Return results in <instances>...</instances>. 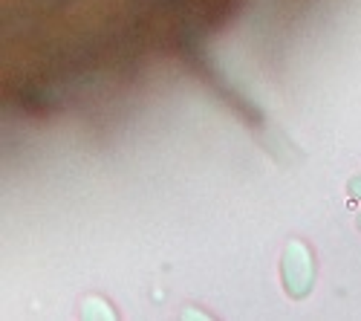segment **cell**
Listing matches in <instances>:
<instances>
[{"mask_svg": "<svg viewBox=\"0 0 361 321\" xmlns=\"http://www.w3.org/2000/svg\"><path fill=\"white\" fill-rule=\"evenodd\" d=\"M281 281L286 296L300 301L315 286V258L304 241H289L281 255Z\"/></svg>", "mask_w": 361, "mask_h": 321, "instance_id": "cell-1", "label": "cell"}, {"mask_svg": "<svg viewBox=\"0 0 361 321\" xmlns=\"http://www.w3.org/2000/svg\"><path fill=\"white\" fill-rule=\"evenodd\" d=\"M81 318L84 321H113L116 313L110 310V304L104 298H84L81 304Z\"/></svg>", "mask_w": 361, "mask_h": 321, "instance_id": "cell-2", "label": "cell"}, {"mask_svg": "<svg viewBox=\"0 0 361 321\" xmlns=\"http://www.w3.org/2000/svg\"><path fill=\"white\" fill-rule=\"evenodd\" d=\"M347 191H350V197L361 200V177H353V180L347 183Z\"/></svg>", "mask_w": 361, "mask_h": 321, "instance_id": "cell-3", "label": "cell"}, {"mask_svg": "<svg viewBox=\"0 0 361 321\" xmlns=\"http://www.w3.org/2000/svg\"><path fill=\"white\" fill-rule=\"evenodd\" d=\"M183 318H208L205 313H183Z\"/></svg>", "mask_w": 361, "mask_h": 321, "instance_id": "cell-4", "label": "cell"}, {"mask_svg": "<svg viewBox=\"0 0 361 321\" xmlns=\"http://www.w3.org/2000/svg\"><path fill=\"white\" fill-rule=\"evenodd\" d=\"M355 226H358V229H361V212H358V214H355Z\"/></svg>", "mask_w": 361, "mask_h": 321, "instance_id": "cell-5", "label": "cell"}]
</instances>
